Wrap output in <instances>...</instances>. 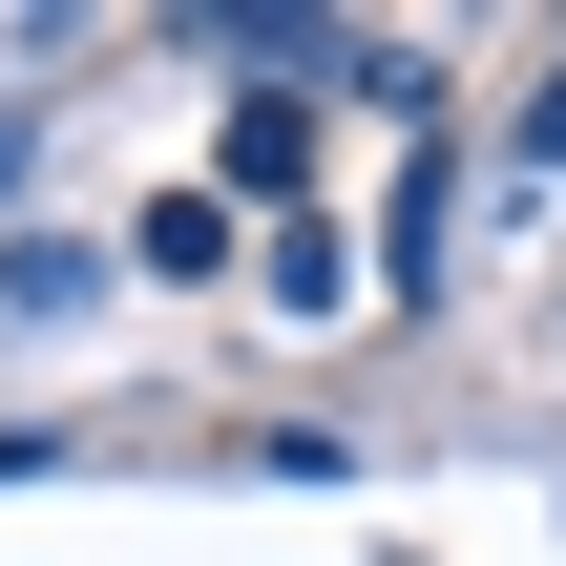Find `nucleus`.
<instances>
[{"label":"nucleus","mask_w":566,"mask_h":566,"mask_svg":"<svg viewBox=\"0 0 566 566\" xmlns=\"http://www.w3.org/2000/svg\"><path fill=\"white\" fill-rule=\"evenodd\" d=\"M525 147H546V168H566V63H546V105H525Z\"/></svg>","instance_id":"obj_1"},{"label":"nucleus","mask_w":566,"mask_h":566,"mask_svg":"<svg viewBox=\"0 0 566 566\" xmlns=\"http://www.w3.org/2000/svg\"><path fill=\"white\" fill-rule=\"evenodd\" d=\"M0 462H42V420H0Z\"/></svg>","instance_id":"obj_2"}]
</instances>
